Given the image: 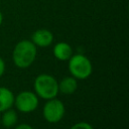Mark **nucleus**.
<instances>
[{
	"label": "nucleus",
	"mask_w": 129,
	"mask_h": 129,
	"mask_svg": "<svg viewBox=\"0 0 129 129\" xmlns=\"http://www.w3.org/2000/svg\"><path fill=\"white\" fill-rule=\"evenodd\" d=\"M37 48L35 44L28 39L20 40L16 43L12 51L13 63L19 69L29 68L35 60Z\"/></svg>",
	"instance_id": "1"
},
{
	"label": "nucleus",
	"mask_w": 129,
	"mask_h": 129,
	"mask_svg": "<svg viewBox=\"0 0 129 129\" xmlns=\"http://www.w3.org/2000/svg\"><path fill=\"white\" fill-rule=\"evenodd\" d=\"M33 88L37 97L43 100L56 98L57 94L59 93L58 82L53 76L48 74L38 75L34 80Z\"/></svg>",
	"instance_id": "2"
},
{
	"label": "nucleus",
	"mask_w": 129,
	"mask_h": 129,
	"mask_svg": "<svg viewBox=\"0 0 129 129\" xmlns=\"http://www.w3.org/2000/svg\"><path fill=\"white\" fill-rule=\"evenodd\" d=\"M69 72L77 80L88 79L93 72V66L91 60L82 53L73 54L69 59Z\"/></svg>",
	"instance_id": "3"
},
{
	"label": "nucleus",
	"mask_w": 129,
	"mask_h": 129,
	"mask_svg": "<svg viewBox=\"0 0 129 129\" xmlns=\"http://www.w3.org/2000/svg\"><path fill=\"white\" fill-rule=\"evenodd\" d=\"M64 113L66 108L63 103L56 98L46 100V103L42 108V115L44 120L51 124L59 122L63 118Z\"/></svg>",
	"instance_id": "4"
},
{
	"label": "nucleus",
	"mask_w": 129,
	"mask_h": 129,
	"mask_svg": "<svg viewBox=\"0 0 129 129\" xmlns=\"http://www.w3.org/2000/svg\"><path fill=\"white\" fill-rule=\"evenodd\" d=\"M39 98L31 91H22L14 98V105L21 113H30L38 107Z\"/></svg>",
	"instance_id": "5"
},
{
	"label": "nucleus",
	"mask_w": 129,
	"mask_h": 129,
	"mask_svg": "<svg viewBox=\"0 0 129 129\" xmlns=\"http://www.w3.org/2000/svg\"><path fill=\"white\" fill-rule=\"evenodd\" d=\"M31 41L35 44V46L46 47L49 46L53 41V35L51 31L45 28H39L35 30L31 35Z\"/></svg>",
	"instance_id": "6"
},
{
	"label": "nucleus",
	"mask_w": 129,
	"mask_h": 129,
	"mask_svg": "<svg viewBox=\"0 0 129 129\" xmlns=\"http://www.w3.org/2000/svg\"><path fill=\"white\" fill-rule=\"evenodd\" d=\"M52 52H53L54 57H55L56 59L60 60V61L69 60L70 57L74 54V53H73V48H72V46H71L69 43L63 42V41L57 42V43L53 46Z\"/></svg>",
	"instance_id": "7"
},
{
	"label": "nucleus",
	"mask_w": 129,
	"mask_h": 129,
	"mask_svg": "<svg viewBox=\"0 0 129 129\" xmlns=\"http://www.w3.org/2000/svg\"><path fill=\"white\" fill-rule=\"evenodd\" d=\"M14 98L15 96L10 89L0 87V113L12 108L14 105Z\"/></svg>",
	"instance_id": "8"
},
{
	"label": "nucleus",
	"mask_w": 129,
	"mask_h": 129,
	"mask_svg": "<svg viewBox=\"0 0 129 129\" xmlns=\"http://www.w3.org/2000/svg\"><path fill=\"white\" fill-rule=\"evenodd\" d=\"M78 89V81L74 77H66L58 82V91L64 95H72Z\"/></svg>",
	"instance_id": "9"
},
{
	"label": "nucleus",
	"mask_w": 129,
	"mask_h": 129,
	"mask_svg": "<svg viewBox=\"0 0 129 129\" xmlns=\"http://www.w3.org/2000/svg\"><path fill=\"white\" fill-rule=\"evenodd\" d=\"M17 113L13 109H7L4 112H2V117H1V122L2 125L5 128H11L14 127L17 123Z\"/></svg>",
	"instance_id": "10"
},
{
	"label": "nucleus",
	"mask_w": 129,
	"mask_h": 129,
	"mask_svg": "<svg viewBox=\"0 0 129 129\" xmlns=\"http://www.w3.org/2000/svg\"><path fill=\"white\" fill-rule=\"evenodd\" d=\"M70 129H94L93 126L91 124H89L88 122H85V121H81V122H78L76 124H74Z\"/></svg>",
	"instance_id": "11"
},
{
	"label": "nucleus",
	"mask_w": 129,
	"mask_h": 129,
	"mask_svg": "<svg viewBox=\"0 0 129 129\" xmlns=\"http://www.w3.org/2000/svg\"><path fill=\"white\" fill-rule=\"evenodd\" d=\"M14 129H33V127L29 124H26V123H21V124H18Z\"/></svg>",
	"instance_id": "12"
},
{
	"label": "nucleus",
	"mask_w": 129,
	"mask_h": 129,
	"mask_svg": "<svg viewBox=\"0 0 129 129\" xmlns=\"http://www.w3.org/2000/svg\"><path fill=\"white\" fill-rule=\"evenodd\" d=\"M4 72H5V62H4L3 58L0 57V78L3 76Z\"/></svg>",
	"instance_id": "13"
},
{
	"label": "nucleus",
	"mask_w": 129,
	"mask_h": 129,
	"mask_svg": "<svg viewBox=\"0 0 129 129\" xmlns=\"http://www.w3.org/2000/svg\"><path fill=\"white\" fill-rule=\"evenodd\" d=\"M2 21H3V15H2V13L0 11V25L2 24Z\"/></svg>",
	"instance_id": "14"
}]
</instances>
